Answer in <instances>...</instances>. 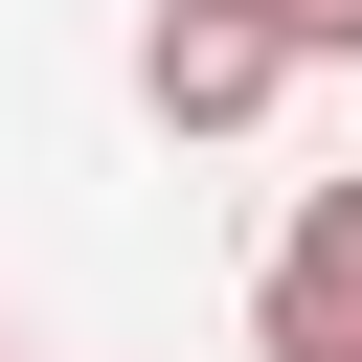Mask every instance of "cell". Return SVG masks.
<instances>
[{"mask_svg": "<svg viewBox=\"0 0 362 362\" xmlns=\"http://www.w3.org/2000/svg\"><path fill=\"white\" fill-rule=\"evenodd\" d=\"M272 90H294V68H272L249 0H158V23H136V113H158V136H249Z\"/></svg>", "mask_w": 362, "mask_h": 362, "instance_id": "obj_1", "label": "cell"}, {"mask_svg": "<svg viewBox=\"0 0 362 362\" xmlns=\"http://www.w3.org/2000/svg\"><path fill=\"white\" fill-rule=\"evenodd\" d=\"M249 339H272V362H362V181H317V204L272 226V272H249Z\"/></svg>", "mask_w": 362, "mask_h": 362, "instance_id": "obj_2", "label": "cell"}, {"mask_svg": "<svg viewBox=\"0 0 362 362\" xmlns=\"http://www.w3.org/2000/svg\"><path fill=\"white\" fill-rule=\"evenodd\" d=\"M272 23V68H362V0H249Z\"/></svg>", "mask_w": 362, "mask_h": 362, "instance_id": "obj_3", "label": "cell"}, {"mask_svg": "<svg viewBox=\"0 0 362 362\" xmlns=\"http://www.w3.org/2000/svg\"><path fill=\"white\" fill-rule=\"evenodd\" d=\"M0 362H23V339H0Z\"/></svg>", "mask_w": 362, "mask_h": 362, "instance_id": "obj_4", "label": "cell"}]
</instances>
